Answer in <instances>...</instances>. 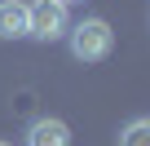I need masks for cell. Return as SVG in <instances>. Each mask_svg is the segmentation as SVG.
Masks as SVG:
<instances>
[{
    "label": "cell",
    "mask_w": 150,
    "mask_h": 146,
    "mask_svg": "<svg viewBox=\"0 0 150 146\" xmlns=\"http://www.w3.org/2000/svg\"><path fill=\"white\" fill-rule=\"evenodd\" d=\"M27 146H71V128L62 120H35L27 128Z\"/></svg>",
    "instance_id": "3"
},
{
    "label": "cell",
    "mask_w": 150,
    "mask_h": 146,
    "mask_svg": "<svg viewBox=\"0 0 150 146\" xmlns=\"http://www.w3.org/2000/svg\"><path fill=\"white\" fill-rule=\"evenodd\" d=\"M62 5H71V0H62Z\"/></svg>",
    "instance_id": "6"
},
{
    "label": "cell",
    "mask_w": 150,
    "mask_h": 146,
    "mask_svg": "<svg viewBox=\"0 0 150 146\" xmlns=\"http://www.w3.org/2000/svg\"><path fill=\"white\" fill-rule=\"evenodd\" d=\"M27 5L22 0H0V40H22L27 36Z\"/></svg>",
    "instance_id": "4"
},
{
    "label": "cell",
    "mask_w": 150,
    "mask_h": 146,
    "mask_svg": "<svg viewBox=\"0 0 150 146\" xmlns=\"http://www.w3.org/2000/svg\"><path fill=\"white\" fill-rule=\"evenodd\" d=\"M119 146H150V115L128 120V124L119 128Z\"/></svg>",
    "instance_id": "5"
},
{
    "label": "cell",
    "mask_w": 150,
    "mask_h": 146,
    "mask_svg": "<svg viewBox=\"0 0 150 146\" xmlns=\"http://www.w3.org/2000/svg\"><path fill=\"white\" fill-rule=\"evenodd\" d=\"M27 36L31 40H57V36H66L71 31V18H66V5L62 0H35V5H27Z\"/></svg>",
    "instance_id": "2"
},
{
    "label": "cell",
    "mask_w": 150,
    "mask_h": 146,
    "mask_svg": "<svg viewBox=\"0 0 150 146\" xmlns=\"http://www.w3.org/2000/svg\"><path fill=\"white\" fill-rule=\"evenodd\" d=\"M0 146H9V142H0Z\"/></svg>",
    "instance_id": "7"
},
{
    "label": "cell",
    "mask_w": 150,
    "mask_h": 146,
    "mask_svg": "<svg viewBox=\"0 0 150 146\" xmlns=\"http://www.w3.org/2000/svg\"><path fill=\"white\" fill-rule=\"evenodd\" d=\"M110 49H115V31L106 18H84L80 27H71V53L80 62H102L110 58Z\"/></svg>",
    "instance_id": "1"
}]
</instances>
